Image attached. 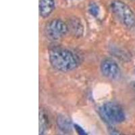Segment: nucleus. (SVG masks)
Segmentation results:
<instances>
[{
	"mask_svg": "<svg viewBox=\"0 0 135 135\" xmlns=\"http://www.w3.org/2000/svg\"><path fill=\"white\" fill-rule=\"evenodd\" d=\"M49 61L51 66L60 71H70L78 66L79 57L70 50L55 47L49 51Z\"/></svg>",
	"mask_w": 135,
	"mask_h": 135,
	"instance_id": "obj_1",
	"label": "nucleus"
},
{
	"mask_svg": "<svg viewBox=\"0 0 135 135\" xmlns=\"http://www.w3.org/2000/svg\"><path fill=\"white\" fill-rule=\"evenodd\" d=\"M114 14L123 25L128 27L135 25V14L131 8L124 2L115 0L111 4Z\"/></svg>",
	"mask_w": 135,
	"mask_h": 135,
	"instance_id": "obj_2",
	"label": "nucleus"
},
{
	"mask_svg": "<svg viewBox=\"0 0 135 135\" xmlns=\"http://www.w3.org/2000/svg\"><path fill=\"white\" fill-rule=\"evenodd\" d=\"M100 114L103 120L109 124H119L125 120L124 111L119 105L113 102H108L100 109Z\"/></svg>",
	"mask_w": 135,
	"mask_h": 135,
	"instance_id": "obj_3",
	"label": "nucleus"
},
{
	"mask_svg": "<svg viewBox=\"0 0 135 135\" xmlns=\"http://www.w3.org/2000/svg\"><path fill=\"white\" fill-rule=\"evenodd\" d=\"M68 31V26L60 19H55L51 20L47 25L45 28L46 35L51 39L57 40L67 33Z\"/></svg>",
	"mask_w": 135,
	"mask_h": 135,
	"instance_id": "obj_4",
	"label": "nucleus"
},
{
	"mask_svg": "<svg viewBox=\"0 0 135 135\" xmlns=\"http://www.w3.org/2000/svg\"><path fill=\"white\" fill-rule=\"evenodd\" d=\"M101 70L106 78L114 80L120 75V68L115 62L111 59H105L101 62Z\"/></svg>",
	"mask_w": 135,
	"mask_h": 135,
	"instance_id": "obj_5",
	"label": "nucleus"
},
{
	"mask_svg": "<svg viewBox=\"0 0 135 135\" xmlns=\"http://www.w3.org/2000/svg\"><path fill=\"white\" fill-rule=\"evenodd\" d=\"M55 8L54 0H40L39 13L43 18L49 16Z\"/></svg>",
	"mask_w": 135,
	"mask_h": 135,
	"instance_id": "obj_6",
	"label": "nucleus"
},
{
	"mask_svg": "<svg viewBox=\"0 0 135 135\" xmlns=\"http://www.w3.org/2000/svg\"><path fill=\"white\" fill-rule=\"evenodd\" d=\"M49 127L47 115L43 111L39 112V135H43Z\"/></svg>",
	"mask_w": 135,
	"mask_h": 135,
	"instance_id": "obj_7",
	"label": "nucleus"
},
{
	"mask_svg": "<svg viewBox=\"0 0 135 135\" xmlns=\"http://www.w3.org/2000/svg\"><path fill=\"white\" fill-rule=\"evenodd\" d=\"M57 124L59 128H60L64 131H68L71 128L70 122L64 117H59L57 119Z\"/></svg>",
	"mask_w": 135,
	"mask_h": 135,
	"instance_id": "obj_8",
	"label": "nucleus"
},
{
	"mask_svg": "<svg viewBox=\"0 0 135 135\" xmlns=\"http://www.w3.org/2000/svg\"><path fill=\"white\" fill-rule=\"evenodd\" d=\"M89 11L92 15L97 16L99 12V7L95 3H91L89 6Z\"/></svg>",
	"mask_w": 135,
	"mask_h": 135,
	"instance_id": "obj_9",
	"label": "nucleus"
},
{
	"mask_svg": "<svg viewBox=\"0 0 135 135\" xmlns=\"http://www.w3.org/2000/svg\"><path fill=\"white\" fill-rule=\"evenodd\" d=\"M74 128H75V130L76 131L78 135H88V134L83 130V128H82L78 125H74Z\"/></svg>",
	"mask_w": 135,
	"mask_h": 135,
	"instance_id": "obj_10",
	"label": "nucleus"
},
{
	"mask_svg": "<svg viewBox=\"0 0 135 135\" xmlns=\"http://www.w3.org/2000/svg\"><path fill=\"white\" fill-rule=\"evenodd\" d=\"M112 135H124V134H122L118 133V132H114V133L112 134Z\"/></svg>",
	"mask_w": 135,
	"mask_h": 135,
	"instance_id": "obj_11",
	"label": "nucleus"
}]
</instances>
